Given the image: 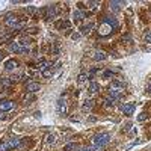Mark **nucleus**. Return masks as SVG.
<instances>
[{"label": "nucleus", "mask_w": 151, "mask_h": 151, "mask_svg": "<svg viewBox=\"0 0 151 151\" xmlns=\"http://www.w3.org/2000/svg\"><path fill=\"white\" fill-rule=\"evenodd\" d=\"M104 106L106 107H113L115 106V100L110 98V97H106V98H104Z\"/></svg>", "instance_id": "b1692460"}, {"label": "nucleus", "mask_w": 151, "mask_h": 151, "mask_svg": "<svg viewBox=\"0 0 151 151\" xmlns=\"http://www.w3.org/2000/svg\"><path fill=\"white\" fill-rule=\"evenodd\" d=\"M24 26H26V21H18V24H17L14 29H15V30H18V29H23Z\"/></svg>", "instance_id": "473e14b6"}, {"label": "nucleus", "mask_w": 151, "mask_h": 151, "mask_svg": "<svg viewBox=\"0 0 151 151\" xmlns=\"http://www.w3.org/2000/svg\"><path fill=\"white\" fill-rule=\"evenodd\" d=\"M92 29H94V23L91 21L89 24H86V26H83V27H82V35H88Z\"/></svg>", "instance_id": "6ab92c4d"}, {"label": "nucleus", "mask_w": 151, "mask_h": 151, "mask_svg": "<svg viewBox=\"0 0 151 151\" xmlns=\"http://www.w3.org/2000/svg\"><path fill=\"white\" fill-rule=\"evenodd\" d=\"M46 142H47L48 145H55V144H56V136H55V135H47V136H46Z\"/></svg>", "instance_id": "4be33fe9"}, {"label": "nucleus", "mask_w": 151, "mask_h": 151, "mask_svg": "<svg viewBox=\"0 0 151 151\" xmlns=\"http://www.w3.org/2000/svg\"><path fill=\"white\" fill-rule=\"evenodd\" d=\"M36 30H38V29H35V27H33V29H29L30 33H36Z\"/></svg>", "instance_id": "4c0bfd02"}, {"label": "nucleus", "mask_w": 151, "mask_h": 151, "mask_svg": "<svg viewBox=\"0 0 151 151\" xmlns=\"http://www.w3.org/2000/svg\"><path fill=\"white\" fill-rule=\"evenodd\" d=\"M5 112H2V110H0V121H2V120H5V115H3Z\"/></svg>", "instance_id": "e433bc0d"}, {"label": "nucleus", "mask_w": 151, "mask_h": 151, "mask_svg": "<svg viewBox=\"0 0 151 151\" xmlns=\"http://www.w3.org/2000/svg\"><path fill=\"white\" fill-rule=\"evenodd\" d=\"M18 67V62L15 61V59H9L6 63H5V68L8 70V71H12V70H15Z\"/></svg>", "instance_id": "ddd939ff"}, {"label": "nucleus", "mask_w": 151, "mask_h": 151, "mask_svg": "<svg viewBox=\"0 0 151 151\" xmlns=\"http://www.w3.org/2000/svg\"><path fill=\"white\" fill-rule=\"evenodd\" d=\"M3 58H5V53H3V51H0V61H2Z\"/></svg>", "instance_id": "ea45409f"}, {"label": "nucleus", "mask_w": 151, "mask_h": 151, "mask_svg": "<svg viewBox=\"0 0 151 151\" xmlns=\"http://www.w3.org/2000/svg\"><path fill=\"white\" fill-rule=\"evenodd\" d=\"M147 118H148V113H147V112H142L141 115L137 116V121H145Z\"/></svg>", "instance_id": "c85d7f7f"}, {"label": "nucleus", "mask_w": 151, "mask_h": 151, "mask_svg": "<svg viewBox=\"0 0 151 151\" xmlns=\"http://www.w3.org/2000/svg\"><path fill=\"white\" fill-rule=\"evenodd\" d=\"M56 110L59 115H65L67 113V101L63 98H59L58 103H56Z\"/></svg>", "instance_id": "20e7f679"}, {"label": "nucleus", "mask_w": 151, "mask_h": 151, "mask_svg": "<svg viewBox=\"0 0 151 151\" xmlns=\"http://www.w3.org/2000/svg\"><path fill=\"white\" fill-rule=\"evenodd\" d=\"M109 97H110V98H113V100L116 101V100H120L121 97H123V91H116V89H110V91H109Z\"/></svg>", "instance_id": "4468645a"}, {"label": "nucleus", "mask_w": 151, "mask_h": 151, "mask_svg": "<svg viewBox=\"0 0 151 151\" xmlns=\"http://www.w3.org/2000/svg\"><path fill=\"white\" fill-rule=\"evenodd\" d=\"M74 151H92V150H91V147H80V148L76 147Z\"/></svg>", "instance_id": "2f4dec72"}, {"label": "nucleus", "mask_w": 151, "mask_h": 151, "mask_svg": "<svg viewBox=\"0 0 151 151\" xmlns=\"http://www.w3.org/2000/svg\"><path fill=\"white\" fill-rule=\"evenodd\" d=\"M0 85L5 86V88H9V86H12L14 83H12V80H11V77H9V79H8V77H3L2 80H0Z\"/></svg>", "instance_id": "aec40b11"}, {"label": "nucleus", "mask_w": 151, "mask_h": 151, "mask_svg": "<svg viewBox=\"0 0 151 151\" xmlns=\"http://www.w3.org/2000/svg\"><path fill=\"white\" fill-rule=\"evenodd\" d=\"M9 51H12V53H20V44L15 41H11L9 42Z\"/></svg>", "instance_id": "dca6fc26"}, {"label": "nucleus", "mask_w": 151, "mask_h": 151, "mask_svg": "<svg viewBox=\"0 0 151 151\" xmlns=\"http://www.w3.org/2000/svg\"><path fill=\"white\" fill-rule=\"evenodd\" d=\"M20 144H21V139H20V137H17V136H14V137L8 139L9 150H12V148H18V147H20Z\"/></svg>", "instance_id": "6e6552de"}, {"label": "nucleus", "mask_w": 151, "mask_h": 151, "mask_svg": "<svg viewBox=\"0 0 151 151\" xmlns=\"http://www.w3.org/2000/svg\"><path fill=\"white\" fill-rule=\"evenodd\" d=\"M144 39H145V42H148V44H151V30H148L147 33H145Z\"/></svg>", "instance_id": "c756f323"}, {"label": "nucleus", "mask_w": 151, "mask_h": 151, "mask_svg": "<svg viewBox=\"0 0 151 151\" xmlns=\"http://www.w3.org/2000/svg\"><path fill=\"white\" fill-rule=\"evenodd\" d=\"M14 101H9V100H5V101H0V110L2 112H8V110H12L14 109Z\"/></svg>", "instance_id": "423d86ee"}, {"label": "nucleus", "mask_w": 151, "mask_h": 151, "mask_svg": "<svg viewBox=\"0 0 151 151\" xmlns=\"http://www.w3.org/2000/svg\"><path fill=\"white\" fill-rule=\"evenodd\" d=\"M80 36H82V33H73V35H71V38H73L74 41H77V39H80Z\"/></svg>", "instance_id": "c9c22d12"}, {"label": "nucleus", "mask_w": 151, "mask_h": 151, "mask_svg": "<svg viewBox=\"0 0 151 151\" xmlns=\"http://www.w3.org/2000/svg\"><path fill=\"white\" fill-rule=\"evenodd\" d=\"M107 58V55L104 51H100V50H97V51H94L92 53V59L94 61H104Z\"/></svg>", "instance_id": "f8f14e48"}, {"label": "nucleus", "mask_w": 151, "mask_h": 151, "mask_svg": "<svg viewBox=\"0 0 151 151\" xmlns=\"http://www.w3.org/2000/svg\"><path fill=\"white\" fill-rule=\"evenodd\" d=\"M135 109H136V106H135L133 103H124V104L121 106V110H123V112H124V115H127V116L133 115Z\"/></svg>", "instance_id": "7ed1b4c3"}, {"label": "nucleus", "mask_w": 151, "mask_h": 151, "mask_svg": "<svg viewBox=\"0 0 151 151\" xmlns=\"http://www.w3.org/2000/svg\"><path fill=\"white\" fill-rule=\"evenodd\" d=\"M41 73H42L44 77H50V76H51L53 70H51V65H50L48 62H44V65L41 67Z\"/></svg>", "instance_id": "0eeeda50"}, {"label": "nucleus", "mask_w": 151, "mask_h": 151, "mask_svg": "<svg viewBox=\"0 0 151 151\" xmlns=\"http://www.w3.org/2000/svg\"><path fill=\"white\" fill-rule=\"evenodd\" d=\"M73 18H74L76 23H80V21H83L86 18V15L82 12V11H74V12H73Z\"/></svg>", "instance_id": "9b49d317"}, {"label": "nucleus", "mask_w": 151, "mask_h": 151, "mask_svg": "<svg viewBox=\"0 0 151 151\" xmlns=\"http://www.w3.org/2000/svg\"><path fill=\"white\" fill-rule=\"evenodd\" d=\"M86 77H88V74H85V73H82V74L79 76V82H80V83H83V82L86 80Z\"/></svg>", "instance_id": "f704fd0d"}, {"label": "nucleus", "mask_w": 151, "mask_h": 151, "mask_svg": "<svg viewBox=\"0 0 151 151\" xmlns=\"http://www.w3.org/2000/svg\"><path fill=\"white\" fill-rule=\"evenodd\" d=\"M112 76H113V71H112V70H107V71H104V73H103V77H106V79L112 77Z\"/></svg>", "instance_id": "7c9ffc66"}, {"label": "nucleus", "mask_w": 151, "mask_h": 151, "mask_svg": "<svg viewBox=\"0 0 151 151\" xmlns=\"http://www.w3.org/2000/svg\"><path fill=\"white\" fill-rule=\"evenodd\" d=\"M8 150H9L8 141H0V151H8Z\"/></svg>", "instance_id": "393cba45"}, {"label": "nucleus", "mask_w": 151, "mask_h": 151, "mask_svg": "<svg viewBox=\"0 0 151 151\" xmlns=\"http://www.w3.org/2000/svg\"><path fill=\"white\" fill-rule=\"evenodd\" d=\"M24 11H26V12H27V14H30V15H32V14H35V12H36V11H38V9H36L35 6H27V8H26Z\"/></svg>", "instance_id": "bb28decb"}, {"label": "nucleus", "mask_w": 151, "mask_h": 151, "mask_svg": "<svg viewBox=\"0 0 151 151\" xmlns=\"http://www.w3.org/2000/svg\"><path fill=\"white\" fill-rule=\"evenodd\" d=\"M94 107V100H86L85 103H83V106H82V109H83V112H86V110H91Z\"/></svg>", "instance_id": "f3484780"}, {"label": "nucleus", "mask_w": 151, "mask_h": 151, "mask_svg": "<svg viewBox=\"0 0 151 151\" xmlns=\"http://www.w3.org/2000/svg\"><path fill=\"white\" fill-rule=\"evenodd\" d=\"M18 44H20V47H29V44H30V39H29L27 36H23V38L20 39Z\"/></svg>", "instance_id": "5701e85b"}, {"label": "nucleus", "mask_w": 151, "mask_h": 151, "mask_svg": "<svg viewBox=\"0 0 151 151\" xmlns=\"http://www.w3.org/2000/svg\"><path fill=\"white\" fill-rule=\"evenodd\" d=\"M103 23L107 24L110 29H118V26H120V24H118V20H116L115 17H112V15L104 17V18H103Z\"/></svg>", "instance_id": "f03ea898"}, {"label": "nucleus", "mask_w": 151, "mask_h": 151, "mask_svg": "<svg viewBox=\"0 0 151 151\" xmlns=\"http://www.w3.org/2000/svg\"><path fill=\"white\" fill-rule=\"evenodd\" d=\"M124 88H125V83L121 80H113L110 85V89H116V91H123Z\"/></svg>", "instance_id": "1a4fd4ad"}, {"label": "nucleus", "mask_w": 151, "mask_h": 151, "mask_svg": "<svg viewBox=\"0 0 151 151\" xmlns=\"http://www.w3.org/2000/svg\"><path fill=\"white\" fill-rule=\"evenodd\" d=\"M92 142L94 145H100V147H106L107 144L110 142V135L107 132H103V133H98L92 137Z\"/></svg>", "instance_id": "f257e3e1"}, {"label": "nucleus", "mask_w": 151, "mask_h": 151, "mask_svg": "<svg viewBox=\"0 0 151 151\" xmlns=\"http://www.w3.org/2000/svg\"><path fill=\"white\" fill-rule=\"evenodd\" d=\"M59 53H61V47H59V44H58V42H55V47H53V55H59Z\"/></svg>", "instance_id": "cd10ccee"}, {"label": "nucleus", "mask_w": 151, "mask_h": 151, "mask_svg": "<svg viewBox=\"0 0 151 151\" xmlns=\"http://www.w3.org/2000/svg\"><path fill=\"white\" fill-rule=\"evenodd\" d=\"M91 150H92V151H103V150H104V147H100V145H92V147H91Z\"/></svg>", "instance_id": "72a5a7b5"}, {"label": "nucleus", "mask_w": 151, "mask_h": 151, "mask_svg": "<svg viewBox=\"0 0 151 151\" xmlns=\"http://www.w3.org/2000/svg\"><path fill=\"white\" fill-rule=\"evenodd\" d=\"M5 23H6V26H9V27H15V26L18 24V18H17V15H14V14H8L6 18H5Z\"/></svg>", "instance_id": "39448f33"}, {"label": "nucleus", "mask_w": 151, "mask_h": 151, "mask_svg": "<svg viewBox=\"0 0 151 151\" xmlns=\"http://www.w3.org/2000/svg\"><path fill=\"white\" fill-rule=\"evenodd\" d=\"M76 148V144L74 142H70V144H67L65 147H63V151H71V150H74Z\"/></svg>", "instance_id": "a878e982"}, {"label": "nucleus", "mask_w": 151, "mask_h": 151, "mask_svg": "<svg viewBox=\"0 0 151 151\" xmlns=\"http://www.w3.org/2000/svg\"><path fill=\"white\" fill-rule=\"evenodd\" d=\"M56 27H58L59 30L68 29V27H70V21H68V20H61V21H58V23H56Z\"/></svg>", "instance_id": "2eb2a0df"}, {"label": "nucleus", "mask_w": 151, "mask_h": 151, "mask_svg": "<svg viewBox=\"0 0 151 151\" xmlns=\"http://www.w3.org/2000/svg\"><path fill=\"white\" fill-rule=\"evenodd\" d=\"M100 91V85L97 83V82H91V85H89V92H98Z\"/></svg>", "instance_id": "412c9836"}, {"label": "nucleus", "mask_w": 151, "mask_h": 151, "mask_svg": "<svg viewBox=\"0 0 151 151\" xmlns=\"http://www.w3.org/2000/svg\"><path fill=\"white\" fill-rule=\"evenodd\" d=\"M147 92H150V94H151V83L147 86Z\"/></svg>", "instance_id": "58836bf2"}, {"label": "nucleus", "mask_w": 151, "mask_h": 151, "mask_svg": "<svg viewBox=\"0 0 151 151\" xmlns=\"http://www.w3.org/2000/svg\"><path fill=\"white\" fill-rule=\"evenodd\" d=\"M121 5H124V2H110L109 3V6H110V9L113 11V12H118V11L121 9Z\"/></svg>", "instance_id": "a211bd4d"}, {"label": "nucleus", "mask_w": 151, "mask_h": 151, "mask_svg": "<svg viewBox=\"0 0 151 151\" xmlns=\"http://www.w3.org/2000/svg\"><path fill=\"white\" fill-rule=\"evenodd\" d=\"M39 83H35V82H30V83H27V86H26V91L27 92H36V91H39Z\"/></svg>", "instance_id": "9d476101"}]
</instances>
